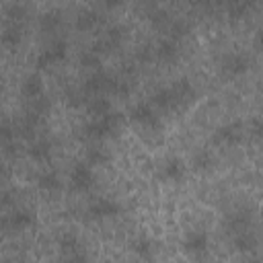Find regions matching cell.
<instances>
[{
    "label": "cell",
    "mask_w": 263,
    "mask_h": 263,
    "mask_svg": "<svg viewBox=\"0 0 263 263\" xmlns=\"http://www.w3.org/2000/svg\"><path fill=\"white\" fill-rule=\"evenodd\" d=\"M86 162L92 164H107L109 162V152L105 148H90L86 152Z\"/></svg>",
    "instance_id": "22"
},
{
    "label": "cell",
    "mask_w": 263,
    "mask_h": 263,
    "mask_svg": "<svg viewBox=\"0 0 263 263\" xmlns=\"http://www.w3.org/2000/svg\"><path fill=\"white\" fill-rule=\"evenodd\" d=\"M66 49H68L66 41H62V39L53 41L49 47L41 49V51H39V55L35 58L37 68H47V66H53V64L62 62V60L66 58Z\"/></svg>",
    "instance_id": "8"
},
{
    "label": "cell",
    "mask_w": 263,
    "mask_h": 263,
    "mask_svg": "<svg viewBox=\"0 0 263 263\" xmlns=\"http://www.w3.org/2000/svg\"><path fill=\"white\" fill-rule=\"evenodd\" d=\"M115 86H117V80L113 76H109L107 72H103V70L90 74L84 80V90L90 92V95H95V97H99V92H105V90L115 92Z\"/></svg>",
    "instance_id": "7"
},
{
    "label": "cell",
    "mask_w": 263,
    "mask_h": 263,
    "mask_svg": "<svg viewBox=\"0 0 263 263\" xmlns=\"http://www.w3.org/2000/svg\"><path fill=\"white\" fill-rule=\"evenodd\" d=\"M97 23H99V12L95 8H84L76 16V29H80V31H90L97 27Z\"/></svg>",
    "instance_id": "19"
},
{
    "label": "cell",
    "mask_w": 263,
    "mask_h": 263,
    "mask_svg": "<svg viewBox=\"0 0 263 263\" xmlns=\"http://www.w3.org/2000/svg\"><path fill=\"white\" fill-rule=\"evenodd\" d=\"M121 123H123V115L117 113V111H111V113L105 115V117H97V119L88 121V123L84 125V134H86L88 138L103 140V138L113 136Z\"/></svg>",
    "instance_id": "1"
},
{
    "label": "cell",
    "mask_w": 263,
    "mask_h": 263,
    "mask_svg": "<svg viewBox=\"0 0 263 263\" xmlns=\"http://www.w3.org/2000/svg\"><path fill=\"white\" fill-rule=\"evenodd\" d=\"M88 111H90L92 119H97V117L109 115L113 111V107H111V101L109 99H105V97H92L88 101Z\"/></svg>",
    "instance_id": "17"
},
{
    "label": "cell",
    "mask_w": 263,
    "mask_h": 263,
    "mask_svg": "<svg viewBox=\"0 0 263 263\" xmlns=\"http://www.w3.org/2000/svg\"><path fill=\"white\" fill-rule=\"evenodd\" d=\"M21 41V27L16 23H10L4 27L2 31V43L6 47H16V43Z\"/></svg>",
    "instance_id": "21"
},
{
    "label": "cell",
    "mask_w": 263,
    "mask_h": 263,
    "mask_svg": "<svg viewBox=\"0 0 263 263\" xmlns=\"http://www.w3.org/2000/svg\"><path fill=\"white\" fill-rule=\"evenodd\" d=\"M95 183V173L88 162H76L70 173V187L74 191H86Z\"/></svg>",
    "instance_id": "6"
},
{
    "label": "cell",
    "mask_w": 263,
    "mask_h": 263,
    "mask_svg": "<svg viewBox=\"0 0 263 263\" xmlns=\"http://www.w3.org/2000/svg\"><path fill=\"white\" fill-rule=\"evenodd\" d=\"M185 177V162L177 156L168 158L166 162H162L160 166V179L164 181H181Z\"/></svg>",
    "instance_id": "11"
},
{
    "label": "cell",
    "mask_w": 263,
    "mask_h": 263,
    "mask_svg": "<svg viewBox=\"0 0 263 263\" xmlns=\"http://www.w3.org/2000/svg\"><path fill=\"white\" fill-rule=\"evenodd\" d=\"M253 43H255V47H257V49H261V51H263V29H259V31L255 33Z\"/></svg>",
    "instance_id": "28"
},
{
    "label": "cell",
    "mask_w": 263,
    "mask_h": 263,
    "mask_svg": "<svg viewBox=\"0 0 263 263\" xmlns=\"http://www.w3.org/2000/svg\"><path fill=\"white\" fill-rule=\"evenodd\" d=\"M249 68H251V60L240 51H232V53H226L222 58V72L226 78L242 76L249 72Z\"/></svg>",
    "instance_id": "5"
},
{
    "label": "cell",
    "mask_w": 263,
    "mask_h": 263,
    "mask_svg": "<svg viewBox=\"0 0 263 263\" xmlns=\"http://www.w3.org/2000/svg\"><path fill=\"white\" fill-rule=\"evenodd\" d=\"M29 156H31L33 160H37V162L47 160V158L51 156V144H49L47 140H37V142H33L31 148H29Z\"/></svg>",
    "instance_id": "20"
},
{
    "label": "cell",
    "mask_w": 263,
    "mask_h": 263,
    "mask_svg": "<svg viewBox=\"0 0 263 263\" xmlns=\"http://www.w3.org/2000/svg\"><path fill=\"white\" fill-rule=\"evenodd\" d=\"M37 187L41 189V191H58V189H62V181H60V177H58V173H53V171H45V173H41L39 177H37Z\"/></svg>",
    "instance_id": "18"
},
{
    "label": "cell",
    "mask_w": 263,
    "mask_h": 263,
    "mask_svg": "<svg viewBox=\"0 0 263 263\" xmlns=\"http://www.w3.org/2000/svg\"><path fill=\"white\" fill-rule=\"evenodd\" d=\"M249 10H251V4H247V2H232V4H228V14L234 16V18L245 16Z\"/></svg>",
    "instance_id": "24"
},
{
    "label": "cell",
    "mask_w": 263,
    "mask_h": 263,
    "mask_svg": "<svg viewBox=\"0 0 263 263\" xmlns=\"http://www.w3.org/2000/svg\"><path fill=\"white\" fill-rule=\"evenodd\" d=\"M129 249L134 251V255H136L138 259H144V261H146V259H152V255H154V242H152V238L146 236V234L134 238V240L129 242Z\"/></svg>",
    "instance_id": "14"
},
{
    "label": "cell",
    "mask_w": 263,
    "mask_h": 263,
    "mask_svg": "<svg viewBox=\"0 0 263 263\" xmlns=\"http://www.w3.org/2000/svg\"><path fill=\"white\" fill-rule=\"evenodd\" d=\"M242 136H245V127H242V123L240 121H230V123H226V125H220L218 129H216V134H214V142L216 144H236V142H240L242 140Z\"/></svg>",
    "instance_id": "10"
},
{
    "label": "cell",
    "mask_w": 263,
    "mask_h": 263,
    "mask_svg": "<svg viewBox=\"0 0 263 263\" xmlns=\"http://www.w3.org/2000/svg\"><path fill=\"white\" fill-rule=\"evenodd\" d=\"M60 257H62V263H88L86 251L82 249L78 236L70 232L60 236Z\"/></svg>",
    "instance_id": "2"
},
{
    "label": "cell",
    "mask_w": 263,
    "mask_h": 263,
    "mask_svg": "<svg viewBox=\"0 0 263 263\" xmlns=\"http://www.w3.org/2000/svg\"><path fill=\"white\" fill-rule=\"evenodd\" d=\"M58 23H60V14H58V12H45V14L41 16V27H43V29H47V27L51 29V27H55Z\"/></svg>",
    "instance_id": "26"
},
{
    "label": "cell",
    "mask_w": 263,
    "mask_h": 263,
    "mask_svg": "<svg viewBox=\"0 0 263 263\" xmlns=\"http://www.w3.org/2000/svg\"><path fill=\"white\" fill-rule=\"evenodd\" d=\"M21 92H23V97L37 101L43 95V80H41V76L39 74H29L23 80V84H21Z\"/></svg>",
    "instance_id": "13"
},
{
    "label": "cell",
    "mask_w": 263,
    "mask_h": 263,
    "mask_svg": "<svg viewBox=\"0 0 263 263\" xmlns=\"http://www.w3.org/2000/svg\"><path fill=\"white\" fill-rule=\"evenodd\" d=\"M251 132H253L255 138H259L263 142V117H257V119L251 121Z\"/></svg>",
    "instance_id": "27"
},
{
    "label": "cell",
    "mask_w": 263,
    "mask_h": 263,
    "mask_svg": "<svg viewBox=\"0 0 263 263\" xmlns=\"http://www.w3.org/2000/svg\"><path fill=\"white\" fill-rule=\"evenodd\" d=\"M181 247H183V251H185L189 257L201 259V257L208 253V247H210L208 232H203V230H189V232L183 236Z\"/></svg>",
    "instance_id": "3"
},
{
    "label": "cell",
    "mask_w": 263,
    "mask_h": 263,
    "mask_svg": "<svg viewBox=\"0 0 263 263\" xmlns=\"http://www.w3.org/2000/svg\"><path fill=\"white\" fill-rule=\"evenodd\" d=\"M35 222V216L29 212V210H14L12 214L6 216L4 224L10 228V230H25L29 226H33Z\"/></svg>",
    "instance_id": "12"
},
{
    "label": "cell",
    "mask_w": 263,
    "mask_h": 263,
    "mask_svg": "<svg viewBox=\"0 0 263 263\" xmlns=\"http://www.w3.org/2000/svg\"><path fill=\"white\" fill-rule=\"evenodd\" d=\"M232 245H234V249L236 251H253L255 249V245H257V238H255V234L251 232V230H247V228H242V230H236L234 234H232Z\"/></svg>",
    "instance_id": "16"
},
{
    "label": "cell",
    "mask_w": 263,
    "mask_h": 263,
    "mask_svg": "<svg viewBox=\"0 0 263 263\" xmlns=\"http://www.w3.org/2000/svg\"><path fill=\"white\" fill-rule=\"evenodd\" d=\"M80 64H82L84 68H95V66L101 64V55L95 53L92 49H86V51L80 55Z\"/></svg>",
    "instance_id": "25"
},
{
    "label": "cell",
    "mask_w": 263,
    "mask_h": 263,
    "mask_svg": "<svg viewBox=\"0 0 263 263\" xmlns=\"http://www.w3.org/2000/svg\"><path fill=\"white\" fill-rule=\"evenodd\" d=\"M154 53H156V58L162 60V62H173V60L177 58V53H179V49H177V41L171 39V37L160 39V41L156 43V47H154Z\"/></svg>",
    "instance_id": "15"
},
{
    "label": "cell",
    "mask_w": 263,
    "mask_h": 263,
    "mask_svg": "<svg viewBox=\"0 0 263 263\" xmlns=\"http://www.w3.org/2000/svg\"><path fill=\"white\" fill-rule=\"evenodd\" d=\"M212 164H214V156H212L210 150H199L197 154H193V166H195L197 171H205V168H210Z\"/></svg>",
    "instance_id": "23"
},
{
    "label": "cell",
    "mask_w": 263,
    "mask_h": 263,
    "mask_svg": "<svg viewBox=\"0 0 263 263\" xmlns=\"http://www.w3.org/2000/svg\"><path fill=\"white\" fill-rule=\"evenodd\" d=\"M129 117H132V121H136V123H140V125H144V127H148L150 132H158L160 129V119H158V115L154 113V109H152V105L150 103H146V101H142V103H136L132 109H129Z\"/></svg>",
    "instance_id": "4"
},
{
    "label": "cell",
    "mask_w": 263,
    "mask_h": 263,
    "mask_svg": "<svg viewBox=\"0 0 263 263\" xmlns=\"http://www.w3.org/2000/svg\"><path fill=\"white\" fill-rule=\"evenodd\" d=\"M86 212H88V216L92 220H105V218L117 216L121 212V205L117 201L109 199V197H99V199H95V201L88 203V210Z\"/></svg>",
    "instance_id": "9"
}]
</instances>
